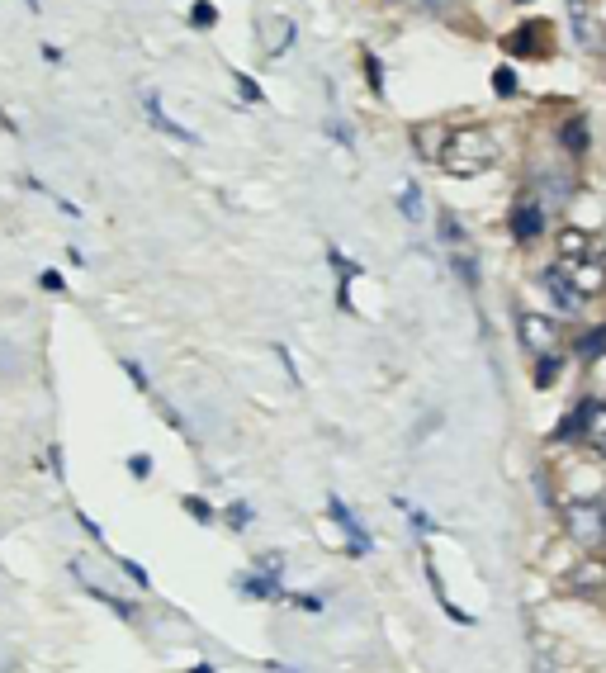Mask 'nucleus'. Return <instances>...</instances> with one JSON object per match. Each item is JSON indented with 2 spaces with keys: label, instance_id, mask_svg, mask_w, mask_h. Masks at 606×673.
Wrapping results in <instances>:
<instances>
[{
  "label": "nucleus",
  "instance_id": "nucleus-1",
  "mask_svg": "<svg viewBox=\"0 0 606 673\" xmlns=\"http://www.w3.org/2000/svg\"><path fill=\"white\" fill-rule=\"evenodd\" d=\"M498 162V138L488 128H460L450 133L446 147H441V166L455 171V176H479Z\"/></svg>",
  "mask_w": 606,
  "mask_h": 673
},
{
  "label": "nucleus",
  "instance_id": "nucleus-2",
  "mask_svg": "<svg viewBox=\"0 0 606 673\" xmlns=\"http://www.w3.org/2000/svg\"><path fill=\"white\" fill-rule=\"evenodd\" d=\"M559 441H583L592 455L606 460V399H578L573 413L559 422Z\"/></svg>",
  "mask_w": 606,
  "mask_h": 673
},
{
  "label": "nucleus",
  "instance_id": "nucleus-3",
  "mask_svg": "<svg viewBox=\"0 0 606 673\" xmlns=\"http://www.w3.org/2000/svg\"><path fill=\"white\" fill-rule=\"evenodd\" d=\"M569 536L583 550L606 546V508L602 503H573L569 508Z\"/></svg>",
  "mask_w": 606,
  "mask_h": 673
},
{
  "label": "nucleus",
  "instance_id": "nucleus-4",
  "mask_svg": "<svg viewBox=\"0 0 606 673\" xmlns=\"http://www.w3.org/2000/svg\"><path fill=\"white\" fill-rule=\"evenodd\" d=\"M559 271H564L573 285L583 290V299H588V294H597V290H606V252L559 256Z\"/></svg>",
  "mask_w": 606,
  "mask_h": 673
},
{
  "label": "nucleus",
  "instance_id": "nucleus-5",
  "mask_svg": "<svg viewBox=\"0 0 606 673\" xmlns=\"http://www.w3.org/2000/svg\"><path fill=\"white\" fill-rule=\"evenodd\" d=\"M540 285H545V294H550L554 313H564V318H578V313H583V290H578L559 266H545V271H540Z\"/></svg>",
  "mask_w": 606,
  "mask_h": 673
},
{
  "label": "nucleus",
  "instance_id": "nucleus-6",
  "mask_svg": "<svg viewBox=\"0 0 606 673\" xmlns=\"http://www.w3.org/2000/svg\"><path fill=\"white\" fill-rule=\"evenodd\" d=\"M545 233V204L540 200H517V209H512V237L517 242H535V237Z\"/></svg>",
  "mask_w": 606,
  "mask_h": 673
},
{
  "label": "nucleus",
  "instance_id": "nucleus-7",
  "mask_svg": "<svg viewBox=\"0 0 606 673\" xmlns=\"http://www.w3.org/2000/svg\"><path fill=\"white\" fill-rule=\"evenodd\" d=\"M517 328H521V342L531 346V351H540V356H550V346H554V323L545 318V313H521L517 318Z\"/></svg>",
  "mask_w": 606,
  "mask_h": 673
},
{
  "label": "nucleus",
  "instance_id": "nucleus-8",
  "mask_svg": "<svg viewBox=\"0 0 606 673\" xmlns=\"http://www.w3.org/2000/svg\"><path fill=\"white\" fill-rule=\"evenodd\" d=\"M327 508H332V517H337V527L351 536V555H370V546H375V541H370V531L356 522V512L346 508L341 498H327Z\"/></svg>",
  "mask_w": 606,
  "mask_h": 673
},
{
  "label": "nucleus",
  "instance_id": "nucleus-9",
  "mask_svg": "<svg viewBox=\"0 0 606 673\" xmlns=\"http://www.w3.org/2000/svg\"><path fill=\"white\" fill-rule=\"evenodd\" d=\"M143 110H147V119H152V124H157L161 133H166V138H176V143H190V147L199 143V138L190 133V128H185V124H176V119L166 114V105H161V95H147V105H143Z\"/></svg>",
  "mask_w": 606,
  "mask_h": 673
},
{
  "label": "nucleus",
  "instance_id": "nucleus-10",
  "mask_svg": "<svg viewBox=\"0 0 606 673\" xmlns=\"http://www.w3.org/2000/svg\"><path fill=\"white\" fill-rule=\"evenodd\" d=\"M559 143H564V152H569V157H583V152L592 147V128H588V119H583V114L564 119V124H559Z\"/></svg>",
  "mask_w": 606,
  "mask_h": 673
},
{
  "label": "nucleus",
  "instance_id": "nucleus-11",
  "mask_svg": "<svg viewBox=\"0 0 606 673\" xmlns=\"http://www.w3.org/2000/svg\"><path fill=\"white\" fill-rule=\"evenodd\" d=\"M569 15H573V38H578V48H597V34H592V19L583 10V0H569Z\"/></svg>",
  "mask_w": 606,
  "mask_h": 673
},
{
  "label": "nucleus",
  "instance_id": "nucleus-12",
  "mask_svg": "<svg viewBox=\"0 0 606 673\" xmlns=\"http://www.w3.org/2000/svg\"><path fill=\"white\" fill-rule=\"evenodd\" d=\"M535 34H545V24H521L517 34L507 38V53H540V38Z\"/></svg>",
  "mask_w": 606,
  "mask_h": 673
},
{
  "label": "nucleus",
  "instance_id": "nucleus-13",
  "mask_svg": "<svg viewBox=\"0 0 606 673\" xmlns=\"http://www.w3.org/2000/svg\"><path fill=\"white\" fill-rule=\"evenodd\" d=\"M578 356H583V361H597V356H606V323L578 337Z\"/></svg>",
  "mask_w": 606,
  "mask_h": 673
},
{
  "label": "nucleus",
  "instance_id": "nucleus-14",
  "mask_svg": "<svg viewBox=\"0 0 606 673\" xmlns=\"http://www.w3.org/2000/svg\"><path fill=\"white\" fill-rule=\"evenodd\" d=\"M559 370H564V356H540V361H535V389H550L554 380H559Z\"/></svg>",
  "mask_w": 606,
  "mask_h": 673
},
{
  "label": "nucleus",
  "instance_id": "nucleus-15",
  "mask_svg": "<svg viewBox=\"0 0 606 673\" xmlns=\"http://www.w3.org/2000/svg\"><path fill=\"white\" fill-rule=\"evenodd\" d=\"M398 209H403L412 223H422V190L412 181H403V190H398Z\"/></svg>",
  "mask_w": 606,
  "mask_h": 673
},
{
  "label": "nucleus",
  "instance_id": "nucleus-16",
  "mask_svg": "<svg viewBox=\"0 0 606 673\" xmlns=\"http://www.w3.org/2000/svg\"><path fill=\"white\" fill-rule=\"evenodd\" d=\"M583 252H592V247H588V233H578V228H564V233H559V256H583Z\"/></svg>",
  "mask_w": 606,
  "mask_h": 673
},
{
  "label": "nucleus",
  "instance_id": "nucleus-17",
  "mask_svg": "<svg viewBox=\"0 0 606 673\" xmlns=\"http://www.w3.org/2000/svg\"><path fill=\"white\" fill-rule=\"evenodd\" d=\"M86 593H90V598H95V602H105L109 612H119V617H133V607H128L124 598H114V593H105V588H95V583H90Z\"/></svg>",
  "mask_w": 606,
  "mask_h": 673
},
{
  "label": "nucleus",
  "instance_id": "nucleus-18",
  "mask_svg": "<svg viewBox=\"0 0 606 673\" xmlns=\"http://www.w3.org/2000/svg\"><path fill=\"white\" fill-rule=\"evenodd\" d=\"M190 24H195V29H214V24H218V10L209 5V0H199L195 10H190Z\"/></svg>",
  "mask_w": 606,
  "mask_h": 673
},
{
  "label": "nucleus",
  "instance_id": "nucleus-19",
  "mask_svg": "<svg viewBox=\"0 0 606 673\" xmlns=\"http://www.w3.org/2000/svg\"><path fill=\"white\" fill-rule=\"evenodd\" d=\"M180 508H185V512H195V517L204 522V527H214V508H209L204 498H190V493H185V498H180Z\"/></svg>",
  "mask_w": 606,
  "mask_h": 673
},
{
  "label": "nucleus",
  "instance_id": "nucleus-20",
  "mask_svg": "<svg viewBox=\"0 0 606 673\" xmlns=\"http://www.w3.org/2000/svg\"><path fill=\"white\" fill-rule=\"evenodd\" d=\"M493 91H498V95H517V72H512V67H498V72H493Z\"/></svg>",
  "mask_w": 606,
  "mask_h": 673
},
{
  "label": "nucleus",
  "instance_id": "nucleus-21",
  "mask_svg": "<svg viewBox=\"0 0 606 673\" xmlns=\"http://www.w3.org/2000/svg\"><path fill=\"white\" fill-rule=\"evenodd\" d=\"M232 86H237V95H242L247 105H256V100H261V91H256V86H251V81H247L242 72H232Z\"/></svg>",
  "mask_w": 606,
  "mask_h": 673
},
{
  "label": "nucleus",
  "instance_id": "nucleus-22",
  "mask_svg": "<svg viewBox=\"0 0 606 673\" xmlns=\"http://www.w3.org/2000/svg\"><path fill=\"white\" fill-rule=\"evenodd\" d=\"M365 72H370V86H375L379 95H384V67H379L375 53H365Z\"/></svg>",
  "mask_w": 606,
  "mask_h": 673
},
{
  "label": "nucleus",
  "instance_id": "nucleus-23",
  "mask_svg": "<svg viewBox=\"0 0 606 673\" xmlns=\"http://www.w3.org/2000/svg\"><path fill=\"white\" fill-rule=\"evenodd\" d=\"M119 569H124V574H128V579H133V583H143V588H152V579H147V574H143V564H133V560H119Z\"/></svg>",
  "mask_w": 606,
  "mask_h": 673
},
{
  "label": "nucleus",
  "instance_id": "nucleus-24",
  "mask_svg": "<svg viewBox=\"0 0 606 673\" xmlns=\"http://www.w3.org/2000/svg\"><path fill=\"white\" fill-rule=\"evenodd\" d=\"M289 602H294V607H303V612H322V598H318V593H294Z\"/></svg>",
  "mask_w": 606,
  "mask_h": 673
},
{
  "label": "nucleus",
  "instance_id": "nucleus-25",
  "mask_svg": "<svg viewBox=\"0 0 606 673\" xmlns=\"http://www.w3.org/2000/svg\"><path fill=\"white\" fill-rule=\"evenodd\" d=\"M455 266H460L464 285H479V266H469V256H455Z\"/></svg>",
  "mask_w": 606,
  "mask_h": 673
},
{
  "label": "nucleus",
  "instance_id": "nucleus-26",
  "mask_svg": "<svg viewBox=\"0 0 606 673\" xmlns=\"http://www.w3.org/2000/svg\"><path fill=\"white\" fill-rule=\"evenodd\" d=\"M128 470L138 474V479H147V474H152V460H147V455H133V460H128Z\"/></svg>",
  "mask_w": 606,
  "mask_h": 673
},
{
  "label": "nucleus",
  "instance_id": "nucleus-27",
  "mask_svg": "<svg viewBox=\"0 0 606 673\" xmlns=\"http://www.w3.org/2000/svg\"><path fill=\"white\" fill-rule=\"evenodd\" d=\"M441 237H446V242H460V223H455V219H450V214H446V219H441Z\"/></svg>",
  "mask_w": 606,
  "mask_h": 673
},
{
  "label": "nucleus",
  "instance_id": "nucleus-28",
  "mask_svg": "<svg viewBox=\"0 0 606 673\" xmlns=\"http://www.w3.org/2000/svg\"><path fill=\"white\" fill-rule=\"evenodd\" d=\"M38 285H43V290H53V294H62V275H57V271H43V275H38Z\"/></svg>",
  "mask_w": 606,
  "mask_h": 673
},
{
  "label": "nucleus",
  "instance_id": "nucleus-29",
  "mask_svg": "<svg viewBox=\"0 0 606 673\" xmlns=\"http://www.w3.org/2000/svg\"><path fill=\"white\" fill-rule=\"evenodd\" d=\"M124 370H128V375H133V384H138V389H147V375H143V365H138V361H124Z\"/></svg>",
  "mask_w": 606,
  "mask_h": 673
},
{
  "label": "nucleus",
  "instance_id": "nucleus-30",
  "mask_svg": "<svg viewBox=\"0 0 606 673\" xmlns=\"http://www.w3.org/2000/svg\"><path fill=\"white\" fill-rule=\"evenodd\" d=\"M190 673H214V669H209V664H195V669H190Z\"/></svg>",
  "mask_w": 606,
  "mask_h": 673
},
{
  "label": "nucleus",
  "instance_id": "nucleus-31",
  "mask_svg": "<svg viewBox=\"0 0 606 673\" xmlns=\"http://www.w3.org/2000/svg\"><path fill=\"white\" fill-rule=\"evenodd\" d=\"M24 5H29V10H38V0H24Z\"/></svg>",
  "mask_w": 606,
  "mask_h": 673
}]
</instances>
